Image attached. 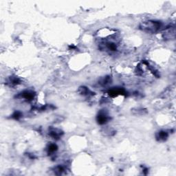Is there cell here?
I'll return each instance as SVG.
<instances>
[{
  "mask_svg": "<svg viewBox=\"0 0 176 176\" xmlns=\"http://www.w3.org/2000/svg\"><path fill=\"white\" fill-rule=\"evenodd\" d=\"M140 29L147 33H155L163 29V24L160 21L149 20L144 21L140 24Z\"/></svg>",
  "mask_w": 176,
  "mask_h": 176,
  "instance_id": "obj_1",
  "label": "cell"
},
{
  "mask_svg": "<svg viewBox=\"0 0 176 176\" xmlns=\"http://www.w3.org/2000/svg\"><path fill=\"white\" fill-rule=\"evenodd\" d=\"M35 97V92L30 90H26L23 91V92L18 94L16 96L17 98H20V99L22 98L27 102L33 101Z\"/></svg>",
  "mask_w": 176,
  "mask_h": 176,
  "instance_id": "obj_2",
  "label": "cell"
},
{
  "mask_svg": "<svg viewBox=\"0 0 176 176\" xmlns=\"http://www.w3.org/2000/svg\"><path fill=\"white\" fill-rule=\"evenodd\" d=\"M110 116H109L108 113L106 110L102 109L98 112L96 116V121L99 124H105L107 123H108L110 120Z\"/></svg>",
  "mask_w": 176,
  "mask_h": 176,
  "instance_id": "obj_3",
  "label": "cell"
},
{
  "mask_svg": "<svg viewBox=\"0 0 176 176\" xmlns=\"http://www.w3.org/2000/svg\"><path fill=\"white\" fill-rule=\"evenodd\" d=\"M48 133L51 138L55 140H58L61 138V137L63 134V132L60 129L55 128V127H49V131Z\"/></svg>",
  "mask_w": 176,
  "mask_h": 176,
  "instance_id": "obj_4",
  "label": "cell"
},
{
  "mask_svg": "<svg viewBox=\"0 0 176 176\" xmlns=\"http://www.w3.org/2000/svg\"><path fill=\"white\" fill-rule=\"evenodd\" d=\"M107 93L109 96H112V97L119 95H125L127 94L125 90L122 87H113L112 89H109Z\"/></svg>",
  "mask_w": 176,
  "mask_h": 176,
  "instance_id": "obj_5",
  "label": "cell"
},
{
  "mask_svg": "<svg viewBox=\"0 0 176 176\" xmlns=\"http://www.w3.org/2000/svg\"><path fill=\"white\" fill-rule=\"evenodd\" d=\"M169 133L166 130H160L155 133V139L159 142H164L167 140Z\"/></svg>",
  "mask_w": 176,
  "mask_h": 176,
  "instance_id": "obj_6",
  "label": "cell"
},
{
  "mask_svg": "<svg viewBox=\"0 0 176 176\" xmlns=\"http://www.w3.org/2000/svg\"><path fill=\"white\" fill-rule=\"evenodd\" d=\"M21 80L19 77H17V76H12L8 78L6 83L10 87H15L18 86L19 84H21Z\"/></svg>",
  "mask_w": 176,
  "mask_h": 176,
  "instance_id": "obj_7",
  "label": "cell"
},
{
  "mask_svg": "<svg viewBox=\"0 0 176 176\" xmlns=\"http://www.w3.org/2000/svg\"><path fill=\"white\" fill-rule=\"evenodd\" d=\"M66 170H67L66 166H64L63 164H59V165L55 166L52 169L54 174L57 175H63L64 173L66 172Z\"/></svg>",
  "mask_w": 176,
  "mask_h": 176,
  "instance_id": "obj_8",
  "label": "cell"
},
{
  "mask_svg": "<svg viewBox=\"0 0 176 176\" xmlns=\"http://www.w3.org/2000/svg\"><path fill=\"white\" fill-rule=\"evenodd\" d=\"M58 146L55 143H50L46 147L47 154L50 155H52L57 151Z\"/></svg>",
  "mask_w": 176,
  "mask_h": 176,
  "instance_id": "obj_9",
  "label": "cell"
},
{
  "mask_svg": "<svg viewBox=\"0 0 176 176\" xmlns=\"http://www.w3.org/2000/svg\"><path fill=\"white\" fill-rule=\"evenodd\" d=\"M78 93L80 94L83 95V96H92L94 95V94L92 91H90L88 88L86 86H81L78 88Z\"/></svg>",
  "mask_w": 176,
  "mask_h": 176,
  "instance_id": "obj_10",
  "label": "cell"
},
{
  "mask_svg": "<svg viewBox=\"0 0 176 176\" xmlns=\"http://www.w3.org/2000/svg\"><path fill=\"white\" fill-rule=\"evenodd\" d=\"M111 83H112V78L109 76H107L105 77L101 78V81H99V84L101 85L102 86H106Z\"/></svg>",
  "mask_w": 176,
  "mask_h": 176,
  "instance_id": "obj_11",
  "label": "cell"
},
{
  "mask_svg": "<svg viewBox=\"0 0 176 176\" xmlns=\"http://www.w3.org/2000/svg\"><path fill=\"white\" fill-rule=\"evenodd\" d=\"M132 112L135 115H144L147 113V109L143 108H136L132 110Z\"/></svg>",
  "mask_w": 176,
  "mask_h": 176,
  "instance_id": "obj_12",
  "label": "cell"
},
{
  "mask_svg": "<svg viewBox=\"0 0 176 176\" xmlns=\"http://www.w3.org/2000/svg\"><path fill=\"white\" fill-rule=\"evenodd\" d=\"M22 116L23 113L21 112H19V111H16V112H14L13 114L11 115V118L15 119V120L18 121L22 117Z\"/></svg>",
  "mask_w": 176,
  "mask_h": 176,
  "instance_id": "obj_13",
  "label": "cell"
},
{
  "mask_svg": "<svg viewBox=\"0 0 176 176\" xmlns=\"http://www.w3.org/2000/svg\"><path fill=\"white\" fill-rule=\"evenodd\" d=\"M143 174H144V175H147V174H148V172H149V169H148V168H147V167H144V166H143Z\"/></svg>",
  "mask_w": 176,
  "mask_h": 176,
  "instance_id": "obj_14",
  "label": "cell"
}]
</instances>
